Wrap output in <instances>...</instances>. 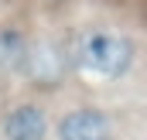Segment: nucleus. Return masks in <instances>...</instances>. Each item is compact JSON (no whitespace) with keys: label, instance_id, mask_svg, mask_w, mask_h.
<instances>
[{"label":"nucleus","instance_id":"obj_1","mask_svg":"<svg viewBox=\"0 0 147 140\" xmlns=\"http://www.w3.org/2000/svg\"><path fill=\"white\" fill-rule=\"evenodd\" d=\"M134 62V44L113 31H89L75 44V65L89 79H120Z\"/></svg>","mask_w":147,"mask_h":140},{"label":"nucleus","instance_id":"obj_2","mask_svg":"<svg viewBox=\"0 0 147 140\" xmlns=\"http://www.w3.org/2000/svg\"><path fill=\"white\" fill-rule=\"evenodd\" d=\"M113 123L99 109H72L58 120V140H110Z\"/></svg>","mask_w":147,"mask_h":140},{"label":"nucleus","instance_id":"obj_3","mask_svg":"<svg viewBox=\"0 0 147 140\" xmlns=\"http://www.w3.org/2000/svg\"><path fill=\"white\" fill-rule=\"evenodd\" d=\"M7 140H45L48 137V120L38 106H17L3 120Z\"/></svg>","mask_w":147,"mask_h":140},{"label":"nucleus","instance_id":"obj_4","mask_svg":"<svg viewBox=\"0 0 147 140\" xmlns=\"http://www.w3.org/2000/svg\"><path fill=\"white\" fill-rule=\"evenodd\" d=\"M28 62V41L14 28H0V69L3 72H24Z\"/></svg>","mask_w":147,"mask_h":140}]
</instances>
